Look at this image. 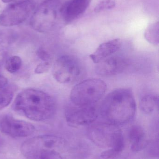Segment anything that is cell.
I'll use <instances>...</instances> for the list:
<instances>
[{"mask_svg":"<svg viewBox=\"0 0 159 159\" xmlns=\"http://www.w3.org/2000/svg\"><path fill=\"white\" fill-rule=\"evenodd\" d=\"M35 130V128L31 123L16 119L11 116H5L0 120V131L11 137H27Z\"/></svg>","mask_w":159,"mask_h":159,"instance_id":"9c48e42d","label":"cell"},{"mask_svg":"<svg viewBox=\"0 0 159 159\" xmlns=\"http://www.w3.org/2000/svg\"><path fill=\"white\" fill-rule=\"evenodd\" d=\"M129 137L131 142V149L133 152L142 151L148 145L144 131L140 126H132L129 131Z\"/></svg>","mask_w":159,"mask_h":159,"instance_id":"4fadbf2b","label":"cell"},{"mask_svg":"<svg viewBox=\"0 0 159 159\" xmlns=\"http://www.w3.org/2000/svg\"><path fill=\"white\" fill-rule=\"evenodd\" d=\"M144 37L147 42L154 46H158L159 43V22L149 25L146 29Z\"/></svg>","mask_w":159,"mask_h":159,"instance_id":"9a60e30c","label":"cell"},{"mask_svg":"<svg viewBox=\"0 0 159 159\" xmlns=\"http://www.w3.org/2000/svg\"><path fill=\"white\" fill-rule=\"evenodd\" d=\"M15 111L29 119L40 121L53 116L56 110L55 100L42 91L29 89L20 93L15 99Z\"/></svg>","mask_w":159,"mask_h":159,"instance_id":"6da1fadb","label":"cell"},{"mask_svg":"<svg viewBox=\"0 0 159 159\" xmlns=\"http://www.w3.org/2000/svg\"><path fill=\"white\" fill-rule=\"evenodd\" d=\"M91 0H71L60 8L61 15L66 23H70L83 15L90 4Z\"/></svg>","mask_w":159,"mask_h":159,"instance_id":"8fae6325","label":"cell"},{"mask_svg":"<svg viewBox=\"0 0 159 159\" xmlns=\"http://www.w3.org/2000/svg\"><path fill=\"white\" fill-rule=\"evenodd\" d=\"M2 1L3 2L6 3H7L11 2H12L13 0H2Z\"/></svg>","mask_w":159,"mask_h":159,"instance_id":"cb8c5ba5","label":"cell"},{"mask_svg":"<svg viewBox=\"0 0 159 159\" xmlns=\"http://www.w3.org/2000/svg\"><path fill=\"white\" fill-rule=\"evenodd\" d=\"M22 64L21 58L18 56H12L8 59L6 63L7 70L10 73H15L20 69Z\"/></svg>","mask_w":159,"mask_h":159,"instance_id":"ac0fdd59","label":"cell"},{"mask_svg":"<svg viewBox=\"0 0 159 159\" xmlns=\"http://www.w3.org/2000/svg\"><path fill=\"white\" fill-rule=\"evenodd\" d=\"M106 89V83L101 79L86 80L73 88L70 93V100L74 105H93L103 97Z\"/></svg>","mask_w":159,"mask_h":159,"instance_id":"3957f363","label":"cell"},{"mask_svg":"<svg viewBox=\"0 0 159 159\" xmlns=\"http://www.w3.org/2000/svg\"><path fill=\"white\" fill-rule=\"evenodd\" d=\"M121 39H113L101 44L95 51L89 56L94 63L98 64L119 50L122 45Z\"/></svg>","mask_w":159,"mask_h":159,"instance_id":"7c38bea8","label":"cell"},{"mask_svg":"<svg viewBox=\"0 0 159 159\" xmlns=\"http://www.w3.org/2000/svg\"><path fill=\"white\" fill-rule=\"evenodd\" d=\"M14 96V92L10 87L0 89V110L8 106Z\"/></svg>","mask_w":159,"mask_h":159,"instance_id":"e0dca14e","label":"cell"},{"mask_svg":"<svg viewBox=\"0 0 159 159\" xmlns=\"http://www.w3.org/2000/svg\"><path fill=\"white\" fill-rule=\"evenodd\" d=\"M38 56L44 61H49V55L44 50H40L38 52Z\"/></svg>","mask_w":159,"mask_h":159,"instance_id":"7402d4cb","label":"cell"},{"mask_svg":"<svg viewBox=\"0 0 159 159\" xmlns=\"http://www.w3.org/2000/svg\"><path fill=\"white\" fill-rule=\"evenodd\" d=\"M63 143L62 139L51 135H40L28 139L22 143L21 152L27 157L32 154L44 149H54L58 148Z\"/></svg>","mask_w":159,"mask_h":159,"instance_id":"ba28073f","label":"cell"},{"mask_svg":"<svg viewBox=\"0 0 159 159\" xmlns=\"http://www.w3.org/2000/svg\"><path fill=\"white\" fill-rule=\"evenodd\" d=\"M7 84V79L2 75H0V89L6 87Z\"/></svg>","mask_w":159,"mask_h":159,"instance_id":"603a6c76","label":"cell"},{"mask_svg":"<svg viewBox=\"0 0 159 159\" xmlns=\"http://www.w3.org/2000/svg\"><path fill=\"white\" fill-rule=\"evenodd\" d=\"M35 8V2L32 0L11 4L0 14V25L11 27L20 24L27 19Z\"/></svg>","mask_w":159,"mask_h":159,"instance_id":"277c9868","label":"cell"},{"mask_svg":"<svg viewBox=\"0 0 159 159\" xmlns=\"http://www.w3.org/2000/svg\"><path fill=\"white\" fill-rule=\"evenodd\" d=\"M115 4L114 0H103L95 7L94 11L96 13H99L104 10L111 9L115 7Z\"/></svg>","mask_w":159,"mask_h":159,"instance_id":"d6986e66","label":"cell"},{"mask_svg":"<svg viewBox=\"0 0 159 159\" xmlns=\"http://www.w3.org/2000/svg\"><path fill=\"white\" fill-rule=\"evenodd\" d=\"M128 66L126 60L118 56L109 57L98 63L96 74L102 76H111L121 74Z\"/></svg>","mask_w":159,"mask_h":159,"instance_id":"30bf717a","label":"cell"},{"mask_svg":"<svg viewBox=\"0 0 159 159\" xmlns=\"http://www.w3.org/2000/svg\"><path fill=\"white\" fill-rule=\"evenodd\" d=\"M120 153L111 148L103 152L99 157L94 159H116Z\"/></svg>","mask_w":159,"mask_h":159,"instance_id":"ffe728a7","label":"cell"},{"mask_svg":"<svg viewBox=\"0 0 159 159\" xmlns=\"http://www.w3.org/2000/svg\"><path fill=\"white\" fill-rule=\"evenodd\" d=\"M136 111V104L132 91L120 88L108 93L101 105V115L107 123L118 126L132 120Z\"/></svg>","mask_w":159,"mask_h":159,"instance_id":"7a4b0ae2","label":"cell"},{"mask_svg":"<svg viewBox=\"0 0 159 159\" xmlns=\"http://www.w3.org/2000/svg\"><path fill=\"white\" fill-rule=\"evenodd\" d=\"M57 4L54 0H46L34 12L30 24L35 30L45 32L49 30L57 16Z\"/></svg>","mask_w":159,"mask_h":159,"instance_id":"8992f818","label":"cell"},{"mask_svg":"<svg viewBox=\"0 0 159 159\" xmlns=\"http://www.w3.org/2000/svg\"><path fill=\"white\" fill-rule=\"evenodd\" d=\"M52 72L54 79L59 83L65 84L75 81L80 75L81 69L75 58L63 56L56 61Z\"/></svg>","mask_w":159,"mask_h":159,"instance_id":"5b68a950","label":"cell"},{"mask_svg":"<svg viewBox=\"0 0 159 159\" xmlns=\"http://www.w3.org/2000/svg\"><path fill=\"white\" fill-rule=\"evenodd\" d=\"M51 64L49 61H44V62L38 64L35 70V72L37 74L44 73L49 70Z\"/></svg>","mask_w":159,"mask_h":159,"instance_id":"44dd1931","label":"cell"},{"mask_svg":"<svg viewBox=\"0 0 159 159\" xmlns=\"http://www.w3.org/2000/svg\"><path fill=\"white\" fill-rule=\"evenodd\" d=\"M158 95L155 94H147L140 101V108L145 114H151L158 106Z\"/></svg>","mask_w":159,"mask_h":159,"instance_id":"5bb4252c","label":"cell"},{"mask_svg":"<svg viewBox=\"0 0 159 159\" xmlns=\"http://www.w3.org/2000/svg\"><path fill=\"white\" fill-rule=\"evenodd\" d=\"M73 106L68 108L65 112V119L70 126L78 127L89 125L98 118L99 111L95 105Z\"/></svg>","mask_w":159,"mask_h":159,"instance_id":"52a82bcc","label":"cell"},{"mask_svg":"<svg viewBox=\"0 0 159 159\" xmlns=\"http://www.w3.org/2000/svg\"><path fill=\"white\" fill-rule=\"evenodd\" d=\"M27 159H62L59 153L54 149L39 150L26 157Z\"/></svg>","mask_w":159,"mask_h":159,"instance_id":"2e32d148","label":"cell"}]
</instances>
